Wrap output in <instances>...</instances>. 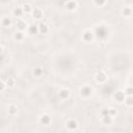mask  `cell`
I'll return each mask as SVG.
<instances>
[{"label": "cell", "instance_id": "cell-28", "mask_svg": "<svg viewBox=\"0 0 133 133\" xmlns=\"http://www.w3.org/2000/svg\"><path fill=\"white\" fill-rule=\"evenodd\" d=\"M3 52V46L2 45H0V54Z\"/></svg>", "mask_w": 133, "mask_h": 133}, {"label": "cell", "instance_id": "cell-1", "mask_svg": "<svg viewBox=\"0 0 133 133\" xmlns=\"http://www.w3.org/2000/svg\"><path fill=\"white\" fill-rule=\"evenodd\" d=\"M95 78H96V81H97L98 83H104V82L107 81V78H108V77H107V74H106L105 71L100 70V71H98V72L96 73Z\"/></svg>", "mask_w": 133, "mask_h": 133}, {"label": "cell", "instance_id": "cell-20", "mask_svg": "<svg viewBox=\"0 0 133 133\" xmlns=\"http://www.w3.org/2000/svg\"><path fill=\"white\" fill-rule=\"evenodd\" d=\"M122 15L124 17H127V18L131 17V15H132V8L129 7V6L128 7H124L123 10H122Z\"/></svg>", "mask_w": 133, "mask_h": 133}, {"label": "cell", "instance_id": "cell-13", "mask_svg": "<svg viewBox=\"0 0 133 133\" xmlns=\"http://www.w3.org/2000/svg\"><path fill=\"white\" fill-rule=\"evenodd\" d=\"M12 14H14V16H15L16 18H22V16L24 15V10H23L22 6H17V7L14 9Z\"/></svg>", "mask_w": 133, "mask_h": 133}, {"label": "cell", "instance_id": "cell-25", "mask_svg": "<svg viewBox=\"0 0 133 133\" xmlns=\"http://www.w3.org/2000/svg\"><path fill=\"white\" fill-rule=\"evenodd\" d=\"M94 3L97 6H103V5H105L106 0H94Z\"/></svg>", "mask_w": 133, "mask_h": 133}, {"label": "cell", "instance_id": "cell-14", "mask_svg": "<svg viewBox=\"0 0 133 133\" xmlns=\"http://www.w3.org/2000/svg\"><path fill=\"white\" fill-rule=\"evenodd\" d=\"M37 27H38V32H41V33H47L49 30L48 25L44 22H41L39 24H37Z\"/></svg>", "mask_w": 133, "mask_h": 133}, {"label": "cell", "instance_id": "cell-24", "mask_svg": "<svg viewBox=\"0 0 133 133\" xmlns=\"http://www.w3.org/2000/svg\"><path fill=\"white\" fill-rule=\"evenodd\" d=\"M107 109H108V114H109L110 116L114 117V116L117 114V110H116V108H114V107H109V108H107Z\"/></svg>", "mask_w": 133, "mask_h": 133}, {"label": "cell", "instance_id": "cell-27", "mask_svg": "<svg viewBox=\"0 0 133 133\" xmlns=\"http://www.w3.org/2000/svg\"><path fill=\"white\" fill-rule=\"evenodd\" d=\"M100 113H101V116L107 115V114H108V109H107V108H103V109H101Z\"/></svg>", "mask_w": 133, "mask_h": 133}, {"label": "cell", "instance_id": "cell-8", "mask_svg": "<svg viewBox=\"0 0 133 133\" xmlns=\"http://www.w3.org/2000/svg\"><path fill=\"white\" fill-rule=\"evenodd\" d=\"M17 27L19 30L24 31L27 28V22L25 20H23L22 18H17Z\"/></svg>", "mask_w": 133, "mask_h": 133}, {"label": "cell", "instance_id": "cell-10", "mask_svg": "<svg viewBox=\"0 0 133 133\" xmlns=\"http://www.w3.org/2000/svg\"><path fill=\"white\" fill-rule=\"evenodd\" d=\"M39 122H41V124H42V125L47 126V125H49V124L51 123V117H50V115H49V114H47V113L42 114V115H41V117H39Z\"/></svg>", "mask_w": 133, "mask_h": 133}, {"label": "cell", "instance_id": "cell-15", "mask_svg": "<svg viewBox=\"0 0 133 133\" xmlns=\"http://www.w3.org/2000/svg\"><path fill=\"white\" fill-rule=\"evenodd\" d=\"M33 76L34 77H36V78H38V77H41L43 74H44V69L42 68V66H35L34 69H33Z\"/></svg>", "mask_w": 133, "mask_h": 133}, {"label": "cell", "instance_id": "cell-3", "mask_svg": "<svg viewBox=\"0 0 133 133\" xmlns=\"http://www.w3.org/2000/svg\"><path fill=\"white\" fill-rule=\"evenodd\" d=\"M65 126H66V128L69 130H72L73 131V130H76L78 128L79 124H78V121L77 119H75V118H69L66 121V123H65Z\"/></svg>", "mask_w": 133, "mask_h": 133}, {"label": "cell", "instance_id": "cell-7", "mask_svg": "<svg viewBox=\"0 0 133 133\" xmlns=\"http://www.w3.org/2000/svg\"><path fill=\"white\" fill-rule=\"evenodd\" d=\"M70 95H71V91L70 89L68 88H61L59 91H58V97L61 99V100H66L70 98Z\"/></svg>", "mask_w": 133, "mask_h": 133}, {"label": "cell", "instance_id": "cell-19", "mask_svg": "<svg viewBox=\"0 0 133 133\" xmlns=\"http://www.w3.org/2000/svg\"><path fill=\"white\" fill-rule=\"evenodd\" d=\"M28 32L30 34H36L38 32V27L37 24H31L28 26Z\"/></svg>", "mask_w": 133, "mask_h": 133}, {"label": "cell", "instance_id": "cell-11", "mask_svg": "<svg viewBox=\"0 0 133 133\" xmlns=\"http://www.w3.org/2000/svg\"><path fill=\"white\" fill-rule=\"evenodd\" d=\"M101 122H102V124H104V125H111L112 122H113V117L110 116L109 114H107V115L101 116Z\"/></svg>", "mask_w": 133, "mask_h": 133}, {"label": "cell", "instance_id": "cell-21", "mask_svg": "<svg viewBox=\"0 0 133 133\" xmlns=\"http://www.w3.org/2000/svg\"><path fill=\"white\" fill-rule=\"evenodd\" d=\"M15 83H16V80H15V78L12 76H9L6 79V81H5V84H6L7 87H14L15 86Z\"/></svg>", "mask_w": 133, "mask_h": 133}, {"label": "cell", "instance_id": "cell-2", "mask_svg": "<svg viewBox=\"0 0 133 133\" xmlns=\"http://www.w3.org/2000/svg\"><path fill=\"white\" fill-rule=\"evenodd\" d=\"M91 92H92V87L87 84H84L80 87V95L83 98H88L91 95Z\"/></svg>", "mask_w": 133, "mask_h": 133}, {"label": "cell", "instance_id": "cell-17", "mask_svg": "<svg viewBox=\"0 0 133 133\" xmlns=\"http://www.w3.org/2000/svg\"><path fill=\"white\" fill-rule=\"evenodd\" d=\"M22 8H23V10H24V14H29V12L32 11L33 6H32L31 3H29V2H25V3L22 5Z\"/></svg>", "mask_w": 133, "mask_h": 133}, {"label": "cell", "instance_id": "cell-5", "mask_svg": "<svg viewBox=\"0 0 133 133\" xmlns=\"http://www.w3.org/2000/svg\"><path fill=\"white\" fill-rule=\"evenodd\" d=\"M77 6H78V2H77L76 0H68V1L65 2V7H66V9L70 10V11L75 10V9L77 8Z\"/></svg>", "mask_w": 133, "mask_h": 133}, {"label": "cell", "instance_id": "cell-18", "mask_svg": "<svg viewBox=\"0 0 133 133\" xmlns=\"http://www.w3.org/2000/svg\"><path fill=\"white\" fill-rule=\"evenodd\" d=\"M1 25H2L3 27H5V28L9 27V26L11 25V19H10L9 17H4V18L1 20Z\"/></svg>", "mask_w": 133, "mask_h": 133}, {"label": "cell", "instance_id": "cell-12", "mask_svg": "<svg viewBox=\"0 0 133 133\" xmlns=\"http://www.w3.org/2000/svg\"><path fill=\"white\" fill-rule=\"evenodd\" d=\"M24 37H25V34H24V32L21 31V30L16 31L15 34H14V38H15V41H17V42H22V41L24 39Z\"/></svg>", "mask_w": 133, "mask_h": 133}, {"label": "cell", "instance_id": "cell-6", "mask_svg": "<svg viewBox=\"0 0 133 133\" xmlns=\"http://www.w3.org/2000/svg\"><path fill=\"white\" fill-rule=\"evenodd\" d=\"M31 15H32V17H33L34 19L39 20V19H42V18H43L44 12H43V10H42L41 8H38V7H34V8H32Z\"/></svg>", "mask_w": 133, "mask_h": 133}, {"label": "cell", "instance_id": "cell-9", "mask_svg": "<svg viewBox=\"0 0 133 133\" xmlns=\"http://www.w3.org/2000/svg\"><path fill=\"white\" fill-rule=\"evenodd\" d=\"M83 39L85 42H91L94 39V32L90 30V29H86L84 32H83V35H82Z\"/></svg>", "mask_w": 133, "mask_h": 133}, {"label": "cell", "instance_id": "cell-22", "mask_svg": "<svg viewBox=\"0 0 133 133\" xmlns=\"http://www.w3.org/2000/svg\"><path fill=\"white\" fill-rule=\"evenodd\" d=\"M124 102H125V104L127 106H132L133 105V98H132V96H126Z\"/></svg>", "mask_w": 133, "mask_h": 133}, {"label": "cell", "instance_id": "cell-16", "mask_svg": "<svg viewBox=\"0 0 133 133\" xmlns=\"http://www.w3.org/2000/svg\"><path fill=\"white\" fill-rule=\"evenodd\" d=\"M8 114L9 115H16L17 113H18V106L17 105H15V104H10L9 106H8Z\"/></svg>", "mask_w": 133, "mask_h": 133}, {"label": "cell", "instance_id": "cell-4", "mask_svg": "<svg viewBox=\"0 0 133 133\" xmlns=\"http://www.w3.org/2000/svg\"><path fill=\"white\" fill-rule=\"evenodd\" d=\"M125 97H126V95H125V92L123 90H117V91H115L113 94V99L117 103H123L124 100H125Z\"/></svg>", "mask_w": 133, "mask_h": 133}, {"label": "cell", "instance_id": "cell-26", "mask_svg": "<svg viewBox=\"0 0 133 133\" xmlns=\"http://www.w3.org/2000/svg\"><path fill=\"white\" fill-rule=\"evenodd\" d=\"M5 87H6L5 82H4L3 80H1V79H0V91H3V90L5 89Z\"/></svg>", "mask_w": 133, "mask_h": 133}, {"label": "cell", "instance_id": "cell-23", "mask_svg": "<svg viewBox=\"0 0 133 133\" xmlns=\"http://www.w3.org/2000/svg\"><path fill=\"white\" fill-rule=\"evenodd\" d=\"M124 92H125V95H126V96H132V94H133V87H132L131 85L126 86V87H125Z\"/></svg>", "mask_w": 133, "mask_h": 133}]
</instances>
